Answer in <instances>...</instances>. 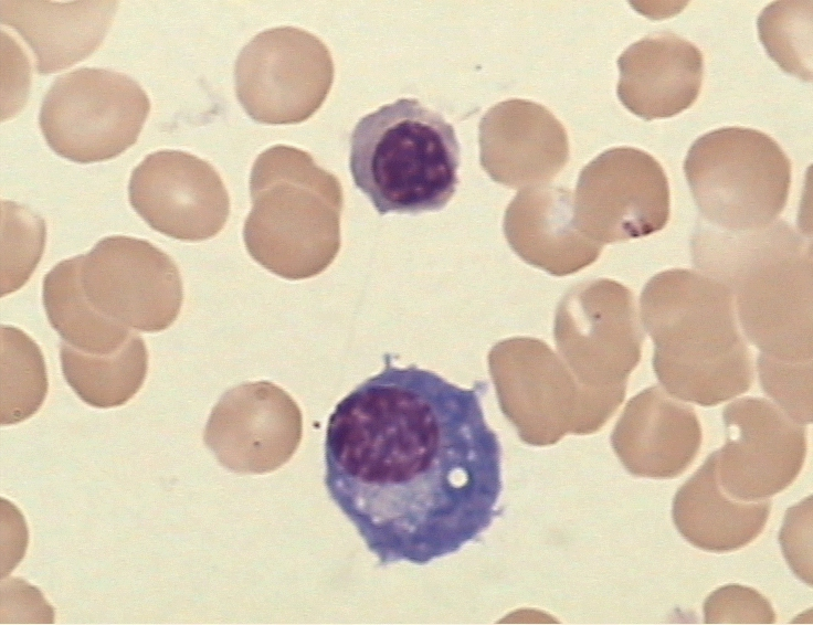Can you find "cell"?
<instances>
[{
	"mask_svg": "<svg viewBox=\"0 0 813 625\" xmlns=\"http://www.w3.org/2000/svg\"><path fill=\"white\" fill-rule=\"evenodd\" d=\"M483 392L386 356L330 414L325 485L380 565L457 553L498 516L503 453Z\"/></svg>",
	"mask_w": 813,
	"mask_h": 625,
	"instance_id": "obj_1",
	"label": "cell"
},
{
	"mask_svg": "<svg viewBox=\"0 0 813 625\" xmlns=\"http://www.w3.org/2000/svg\"><path fill=\"white\" fill-rule=\"evenodd\" d=\"M690 247L695 266L731 290L741 327L761 353L812 361L811 242L782 220L729 232L699 218Z\"/></svg>",
	"mask_w": 813,
	"mask_h": 625,
	"instance_id": "obj_2",
	"label": "cell"
},
{
	"mask_svg": "<svg viewBox=\"0 0 813 625\" xmlns=\"http://www.w3.org/2000/svg\"><path fill=\"white\" fill-rule=\"evenodd\" d=\"M640 306L655 346L653 369L668 394L712 406L749 390L752 361L725 284L700 272L668 269L647 282Z\"/></svg>",
	"mask_w": 813,
	"mask_h": 625,
	"instance_id": "obj_3",
	"label": "cell"
},
{
	"mask_svg": "<svg viewBox=\"0 0 813 625\" xmlns=\"http://www.w3.org/2000/svg\"><path fill=\"white\" fill-rule=\"evenodd\" d=\"M460 162L454 127L415 98L363 116L350 136L353 182L380 215L442 210L456 192Z\"/></svg>",
	"mask_w": 813,
	"mask_h": 625,
	"instance_id": "obj_4",
	"label": "cell"
},
{
	"mask_svg": "<svg viewBox=\"0 0 813 625\" xmlns=\"http://www.w3.org/2000/svg\"><path fill=\"white\" fill-rule=\"evenodd\" d=\"M684 172L701 219L729 232L774 222L791 184V162L779 144L745 127L719 128L697 138Z\"/></svg>",
	"mask_w": 813,
	"mask_h": 625,
	"instance_id": "obj_5",
	"label": "cell"
},
{
	"mask_svg": "<svg viewBox=\"0 0 813 625\" xmlns=\"http://www.w3.org/2000/svg\"><path fill=\"white\" fill-rule=\"evenodd\" d=\"M250 192L243 236L255 261L266 266L274 251L337 252L341 186L308 152L277 145L260 153Z\"/></svg>",
	"mask_w": 813,
	"mask_h": 625,
	"instance_id": "obj_6",
	"label": "cell"
},
{
	"mask_svg": "<svg viewBox=\"0 0 813 625\" xmlns=\"http://www.w3.org/2000/svg\"><path fill=\"white\" fill-rule=\"evenodd\" d=\"M149 110L146 92L129 76L82 67L54 81L43 98L39 124L55 153L92 163L131 147Z\"/></svg>",
	"mask_w": 813,
	"mask_h": 625,
	"instance_id": "obj_7",
	"label": "cell"
},
{
	"mask_svg": "<svg viewBox=\"0 0 813 625\" xmlns=\"http://www.w3.org/2000/svg\"><path fill=\"white\" fill-rule=\"evenodd\" d=\"M236 97L246 114L263 124H296L325 102L334 80L327 46L293 27L255 35L234 67Z\"/></svg>",
	"mask_w": 813,
	"mask_h": 625,
	"instance_id": "obj_8",
	"label": "cell"
},
{
	"mask_svg": "<svg viewBox=\"0 0 813 625\" xmlns=\"http://www.w3.org/2000/svg\"><path fill=\"white\" fill-rule=\"evenodd\" d=\"M81 283L105 317L142 332H159L177 319L182 282L172 258L146 240L115 235L82 255Z\"/></svg>",
	"mask_w": 813,
	"mask_h": 625,
	"instance_id": "obj_9",
	"label": "cell"
},
{
	"mask_svg": "<svg viewBox=\"0 0 813 625\" xmlns=\"http://www.w3.org/2000/svg\"><path fill=\"white\" fill-rule=\"evenodd\" d=\"M727 439L716 451L722 490L740 501H761L798 477L806 454V432L779 406L743 398L722 411Z\"/></svg>",
	"mask_w": 813,
	"mask_h": 625,
	"instance_id": "obj_10",
	"label": "cell"
},
{
	"mask_svg": "<svg viewBox=\"0 0 813 625\" xmlns=\"http://www.w3.org/2000/svg\"><path fill=\"white\" fill-rule=\"evenodd\" d=\"M134 210L155 231L197 242L224 226L230 200L217 170L181 150H159L133 170L128 184Z\"/></svg>",
	"mask_w": 813,
	"mask_h": 625,
	"instance_id": "obj_11",
	"label": "cell"
},
{
	"mask_svg": "<svg viewBox=\"0 0 813 625\" xmlns=\"http://www.w3.org/2000/svg\"><path fill=\"white\" fill-rule=\"evenodd\" d=\"M584 213L611 241L651 235L669 219L671 194L659 162L646 151L612 149L584 169Z\"/></svg>",
	"mask_w": 813,
	"mask_h": 625,
	"instance_id": "obj_12",
	"label": "cell"
},
{
	"mask_svg": "<svg viewBox=\"0 0 813 625\" xmlns=\"http://www.w3.org/2000/svg\"><path fill=\"white\" fill-rule=\"evenodd\" d=\"M626 469L638 477L679 476L695 459L701 427L690 405L654 385L632 398L613 435Z\"/></svg>",
	"mask_w": 813,
	"mask_h": 625,
	"instance_id": "obj_13",
	"label": "cell"
},
{
	"mask_svg": "<svg viewBox=\"0 0 813 625\" xmlns=\"http://www.w3.org/2000/svg\"><path fill=\"white\" fill-rule=\"evenodd\" d=\"M617 95L645 119L668 118L690 107L699 95L704 61L699 49L665 31L644 36L620 56Z\"/></svg>",
	"mask_w": 813,
	"mask_h": 625,
	"instance_id": "obj_14",
	"label": "cell"
},
{
	"mask_svg": "<svg viewBox=\"0 0 813 625\" xmlns=\"http://www.w3.org/2000/svg\"><path fill=\"white\" fill-rule=\"evenodd\" d=\"M117 1H0V21L29 44L40 74L66 68L91 55L102 43Z\"/></svg>",
	"mask_w": 813,
	"mask_h": 625,
	"instance_id": "obj_15",
	"label": "cell"
},
{
	"mask_svg": "<svg viewBox=\"0 0 813 625\" xmlns=\"http://www.w3.org/2000/svg\"><path fill=\"white\" fill-rule=\"evenodd\" d=\"M771 502L740 501L721 488L716 452L677 490L673 520L693 545L709 552H730L753 541L763 530Z\"/></svg>",
	"mask_w": 813,
	"mask_h": 625,
	"instance_id": "obj_16",
	"label": "cell"
},
{
	"mask_svg": "<svg viewBox=\"0 0 813 625\" xmlns=\"http://www.w3.org/2000/svg\"><path fill=\"white\" fill-rule=\"evenodd\" d=\"M81 259L82 255L64 259L45 275L42 297L46 317L66 345L89 354H110L133 332L91 305L81 283Z\"/></svg>",
	"mask_w": 813,
	"mask_h": 625,
	"instance_id": "obj_17",
	"label": "cell"
},
{
	"mask_svg": "<svg viewBox=\"0 0 813 625\" xmlns=\"http://www.w3.org/2000/svg\"><path fill=\"white\" fill-rule=\"evenodd\" d=\"M60 360L67 384L83 402L98 409L126 404L142 386L148 370L146 345L134 332L119 350L105 356L85 353L62 341Z\"/></svg>",
	"mask_w": 813,
	"mask_h": 625,
	"instance_id": "obj_18",
	"label": "cell"
},
{
	"mask_svg": "<svg viewBox=\"0 0 813 625\" xmlns=\"http://www.w3.org/2000/svg\"><path fill=\"white\" fill-rule=\"evenodd\" d=\"M49 382L43 353L21 329L1 326V424H15L42 405Z\"/></svg>",
	"mask_w": 813,
	"mask_h": 625,
	"instance_id": "obj_19",
	"label": "cell"
},
{
	"mask_svg": "<svg viewBox=\"0 0 813 625\" xmlns=\"http://www.w3.org/2000/svg\"><path fill=\"white\" fill-rule=\"evenodd\" d=\"M812 1H775L758 18L759 38L785 72L811 81Z\"/></svg>",
	"mask_w": 813,
	"mask_h": 625,
	"instance_id": "obj_20",
	"label": "cell"
},
{
	"mask_svg": "<svg viewBox=\"0 0 813 625\" xmlns=\"http://www.w3.org/2000/svg\"><path fill=\"white\" fill-rule=\"evenodd\" d=\"M1 296L20 289L31 277L45 247V221L31 209L1 202Z\"/></svg>",
	"mask_w": 813,
	"mask_h": 625,
	"instance_id": "obj_21",
	"label": "cell"
},
{
	"mask_svg": "<svg viewBox=\"0 0 813 625\" xmlns=\"http://www.w3.org/2000/svg\"><path fill=\"white\" fill-rule=\"evenodd\" d=\"M764 392L800 425L812 422V361L796 362L760 353L757 361Z\"/></svg>",
	"mask_w": 813,
	"mask_h": 625,
	"instance_id": "obj_22",
	"label": "cell"
},
{
	"mask_svg": "<svg viewBox=\"0 0 813 625\" xmlns=\"http://www.w3.org/2000/svg\"><path fill=\"white\" fill-rule=\"evenodd\" d=\"M705 623L770 624L775 615L769 601L753 589L726 585L712 592L704 604Z\"/></svg>",
	"mask_w": 813,
	"mask_h": 625,
	"instance_id": "obj_23",
	"label": "cell"
},
{
	"mask_svg": "<svg viewBox=\"0 0 813 625\" xmlns=\"http://www.w3.org/2000/svg\"><path fill=\"white\" fill-rule=\"evenodd\" d=\"M812 497L791 507L784 518L779 539L793 572L811 585Z\"/></svg>",
	"mask_w": 813,
	"mask_h": 625,
	"instance_id": "obj_24",
	"label": "cell"
}]
</instances>
